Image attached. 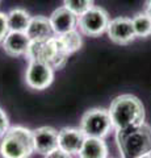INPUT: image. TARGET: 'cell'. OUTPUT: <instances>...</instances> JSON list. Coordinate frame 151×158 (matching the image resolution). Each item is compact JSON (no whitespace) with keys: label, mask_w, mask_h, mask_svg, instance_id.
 <instances>
[{"label":"cell","mask_w":151,"mask_h":158,"mask_svg":"<svg viewBox=\"0 0 151 158\" xmlns=\"http://www.w3.org/2000/svg\"><path fill=\"white\" fill-rule=\"evenodd\" d=\"M108 111L116 132H128L145 124V107L131 94L114 98Z\"/></svg>","instance_id":"6da1fadb"},{"label":"cell","mask_w":151,"mask_h":158,"mask_svg":"<svg viewBox=\"0 0 151 158\" xmlns=\"http://www.w3.org/2000/svg\"><path fill=\"white\" fill-rule=\"evenodd\" d=\"M34 152L33 131L25 127H11L2 137L0 156L3 158H29Z\"/></svg>","instance_id":"7a4b0ae2"},{"label":"cell","mask_w":151,"mask_h":158,"mask_svg":"<svg viewBox=\"0 0 151 158\" xmlns=\"http://www.w3.org/2000/svg\"><path fill=\"white\" fill-rule=\"evenodd\" d=\"M117 142L122 158H138L151 153V127L145 123L128 132H117Z\"/></svg>","instance_id":"3957f363"},{"label":"cell","mask_w":151,"mask_h":158,"mask_svg":"<svg viewBox=\"0 0 151 158\" xmlns=\"http://www.w3.org/2000/svg\"><path fill=\"white\" fill-rule=\"evenodd\" d=\"M25 57L28 61L45 62L49 63L54 70H59L66 65L70 56L62 50L57 36H54L47 40L32 41Z\"/></svg>","instance_id":"277c9868"},{"label":"cell","mask_w":151,"mask_h":158,"mask_svg":"<svg viewBox=\"0 0 151 158\" xmlns=\"http://www.w3.org/2000/svg\"><path fill=\"white\" fill-rule=\"evenodd\" d=\"M80 129L85 137L104 138L113 129L108 110L104 108H92L81 116Z\"/></svg>","instance_id":"5b68a950"},{"label":"cell","mask_w":151,"mask_h":158,"mask_svg":"<svg viewBox=\"0 0 151 158\" xmlns=\"http://www.w3.org/2000/svg\"><path fill=\"white\" fill-rule=\"evenodd\" d=\"M109 15L101 7H92L89 11L77 17L79 31L88 37H97L106 32L109 25Z\"/></svg>","instance_id":"8992f818"},{"label":"cell","mask_w":151,"mask_h":158,"mask_svg":"<svg viewBox=\"0 0 151 158\" xmlns=\"http://www.w3.org/2000/svg\"><path fill=\"white\" fill-rule=\"evenodd\" d=\"M53 81H54V69L49 63L29 61L25 71V82L28 87L41 91L50 86Z\"/></svg>","instance_id":"52a82bcc"},{"label":"cell","mask_w":151,"mask_h":158,"mask_svg":"<svg viewBox=\"0 0 151 158\" xmlns=\"http://www.w3.org/2000/svg\"><path fill=\"white\" fill-rule=\"evenodd\" d=\"M108 37L117 45H129L135 40L134 27L129 17H116L109 21L108 29H106Z\"/></svg>","instance_id":"ba28073f"},{"label":"cell","mask_w":151,"mask_h":158,"mask_svg":"<svg viewBox=\"0 0 151 158\" xmlns=\"http://www.w3.org/2000/svg\"><path fill=\"white\" fill-rule=\"evenodd\" d=\"M50 24L55 36H62L71 31H74L77 27V16L72 13L70 9L66 7L57 8L54 12L50 15Z\"/></svg>","instance_id":"9c48e42d"},{"label":"cell","mask_w":151,"mask_h":158,"mask_svg":"<svg viewBox=\"0 0 151 158\" xmlns=\"http://www.w3.org/2000/svg\"><path fill=\"white\" fill-rule=\"evenodd\" d=\"M85 136L77 128H62L58 132V148L70 154H77L84 144Z\"/></svg>","instance_id":"30bf717a"},{"label":"cell","mask_w":151,"mask_h":158,"mask_svg":"<svg viewBox=\"0 0 151 158\" xmlns=\"http://www.w3.org/2000/svg\"><path fill=\"white\" fill-rule=\"evenodd\" d=\"M34 150L46 156L58 148V132L51 127H40L33 131Z\"/></svg>","instance_id":"8fae6325"},{"label":"cell","mask_w":151,"mask_h":158,"mask_svg":"<svg viewBox=\"0 0 151 158\" xmlns=\"http://www.w3.org/2000/svg\"><path fill=\"white\" fill-rule=\"evenodd\" d=\"M30 42V38L26 36L25 32H9L2 45L3 50L9 57H21L26 56Z\"/></svg>","instance_id":"7c38bea8"},{"label":"cell","mask_w":151,"mask_h":158,"mask_svg":"<svg viewBox=\"0 0 151 158\" xmlns=\"http://www.w3.org/2000/svg\"><path fill=\"white\" fill-rule=\"evenodd\" d=\"M26 36L30 41H40V40H47L54 37L50 20L45 16H34L30 19V23L26 29Z\"/></svg>","instance_id":"4fadbf2b"},{"label":"cell","mask_w":151,"mask_h":158,"mask_svg":"<svg viewBox=\"0 0 151 158\" xmlns=\"http://www.w3.org/2000/svg\"><path fill=\"white\" fill-rule=\"evenodd\" d=\"M77 156L79 158H108V145L104 138L85 137Z\"/></svg>","instance_id":"5bb4252c"},{"label":"cell","mask_w":151,"mask_h":158,"mask_svg":"<svg viewBox=\"0 0 151 158\" xmlns=\"http://www.w3.org/2000/svg\"><path fill=\"white\" fill-rule=\"evenodd\" d=\"M30 15L22 8H14L7 13L9 32H26L30 23Z\"/></svg>","instance_id":"9a60e30c"},{"label":"cell","mask_w":151,"mask_h":158,"mask_svg":"<svg viewBox=\"0 0 151 158\" xmlns=\"http://www.w3.org/2000/svg\"><path fill=\"white\" fill-rule=\"evenodd\" d=\"M58 38V42L62 48V50L65 52L66 54H74L75 52H77L79 49L81 48V44H83V40H81V34L74 29L66 34H62V36H57Z\"/></svg>","instance_id":"2e32d148"},{"label":"cell","mask_w":151,"mask_h":158,"mask_svg":"<svg viewBox=\"0 0 151 158\" xmlns=\"http://www.w3.org/2000/svg\"><path fill=\"white\" fill-rule=\"evenodd\" d=\"M131 23L134 27L135 37L146 38L151 36V17L146 12L137 13L131 17Z\"/></svg>","instance_id":"e0dca14e"},{"label":"cell","mask_w":151,"mask_h":158,"mask_svg":"<svg viewBox=\"0 0 151 158\" xmlns=\"http://www.w3.org/2000/svg\"><path fill=\"white\" fill-rule=\"evenodd\" d=\"M63 7L79 17L93 7V0H63Z\"/></svg>","instance_id":"ac0fdd59"},{"label":"cell","mask_w":151,"mask_h":158,"mask_svg":"<svg viewBox=\"0 0 151 158\" xmlns=\"http://www.w3.org/2000/svg\"><path fill=\"white\" fill-rule=\"evenodd\" d=\"M8 33H9V27H8L7 15L0 12V42L4 41V38L7 37Z\"/></svg>","instance_id":"d6986e66"},{"label":"cell","mask_w":151,"mask_h":158,"mask_svg":"<svg viewBox=\"0 0 151 158\" xmlns=\"http://www.w3.org/2000/svg\"><path fill=\"white\" fill-rule=\"evenodd\" d=\"M9 128L11 127H9V120H8L7 113L0 108V138L6 135Z\"/></svg>","instance_id":"ffe728a7"},{"label":"cell","mask_w":151,"mask_h":158,"mask_svg":"<svg viewBox=\"0 0 151 158\" xmlns=\"http://www.w3.org/2000/svg\"><path fill=\"white\" fill-rule=\"evenodd\" d=\"M45 158H72V156L70 154V153H67L65 150L59 149V148H57V149H54L53 152L47 153V154L45 156Z\"/></svg>","instance_id":"44dd1931"},{"label":"cell","mask_w":151,"mask_h":158,"mask_svg":"<svg viewBox=\"0 0 151 158\" xmlns=\"http://www.w3.org/2000/svg\"><path fill=\"white\" fill-rule=\"evenodd\" d=\"M145 12L151 17V0H147V2H146V11Z\"/></svg>","instance_id":"7402d4cb"},{"label":"cell","mask_w":151,"mask_h":158,"mask_svg":"<svg viewBox=\"0 0 151 158\" xmlns=\"http://www.w3.org/2000/svg\"><path fill=\"white\" fill-rule=\"evenodd\" d=\"M138 158H151V153H149V154H145V156H141Z\"/></svg>","instance_id":"603a6c76"},{"label":"cell","mask_w":151,"mask_h":158,"mask_svg":"<svg viewBox=\"0 0 151 158\" xmlns=\"http://www.w3.org/2000/svg\"><path fill=\"white\" fill-rule=\"evenodd\" d=\"M2 2H3V0H0V4H2Z\"/></svg>","instance_id":"cb8c5ba5"}]
</instances>
